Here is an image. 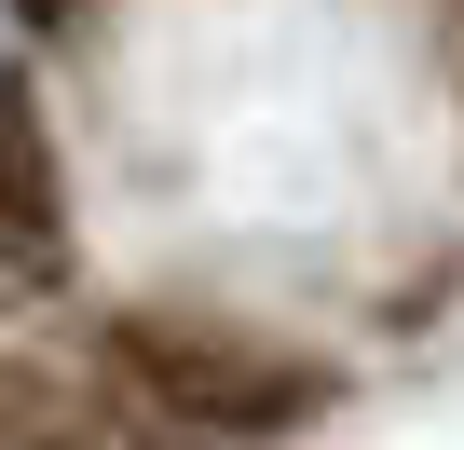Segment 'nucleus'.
Here are the masks:
<instances>
[{"label":"nucleus","instance_id":"obj_2","mask_svg":"<svg viewBox=\"0 0 464 450\" xmlns=\"http://www.w3.org/2000/svg\"><path fill=\"white\" fill-rule=\"evenodd\" d=\"M0 450H164L110 382L96 396H55V382H28V369H0Z\"/></svg>","mask_w":464,"mask_h":450},{"label":"nucleus","instance_id":"obj_3","mask_svg":"<svg viewBox=\"0 0 464 450\" xmlns=\"http://www.w3.org/2000/svg\"><path fill=\"white\" fill-rule=\"evenodd\" d=\"M55 150L28 123V96H0V260H55Z\"/></svg>","mask_w":464,"mask_h":450},{"label":"nucleus","instance_id":"obj_1","mask_svg":"<svg viewBox=\"0 0 464 450\" xmlns=\"http://www.w3.org/2000/svg\"><path fill=\"white\" fill-rule=\"evenodd\" d=\"M96 382L164 436V450H260L287 423H314L342 382L260 328H205V314H123L96 341Z\"/></svg>","mask_w":464,"mask_h":450}]
</instances>
